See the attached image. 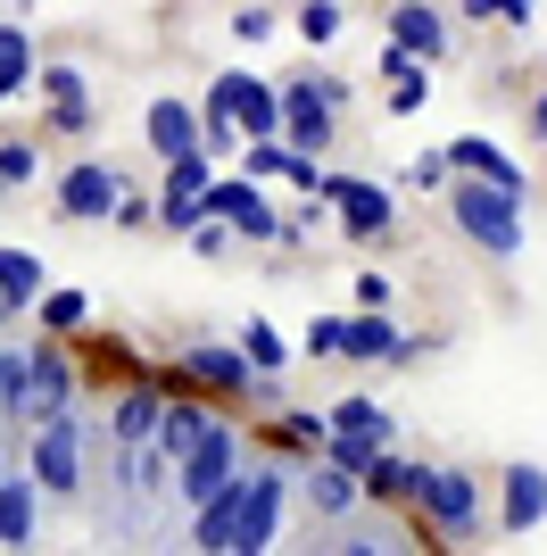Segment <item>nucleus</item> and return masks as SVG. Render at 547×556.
<instances>
[{
  "mask_svg": "<svg viewBox=\"0 0 547 556\" xmlns=\"http://www.w3.org/2000/svg\"><path fill=\"white\" fill-rule=\"evenodd\" d=\"M25 482L42 490V507H75L91 490V424L84 416H50L25 432Z\"/></svg>",
  "mask_w": 547,
  "mask_h": 556,
  "instance_id": "f257e3e1",
  "label": "nucleus"
},
{
  "mask_svg": "<svg viewBox=\"0 0 547 556\" xmlns=\"http://www.w3.org/2000/svg\"><path fill=\"white\" fill-rule=\"evenodd\" d=\"M274 100H282V141L307 150V159H323L332 134H341L348 84H341V75H291V84H274Z\"/></svg>",
  "mask_w": 547,
  "mask_h": 556,
  "instance_id": "f03ea898",
  "label": "nucleus"
},
{
  "mask_svg": "<svg viewBox=\"0 0 547 556\" xmlns=\"http://www.w3.org/2000/svg\"><path fill=\"white\" fill-rule=\"evenodd\" d=\"M448 216H456V232H465L481 257H514L523 250V200H506V191H489V184L448 175Z\"/></svg>",
  "mask_w": 547,
  "mask_h": 556,
  "instance_id": "7ed1b4c3",
  "label": "nucleus"
},
{
  "mask_svg": "<svg viewBox=\"0 0 547 556\" xmlns=\"http://www.w3.org/2000/svg\"><path fill=\"white\" fill-rule=\"evenodd\" d=\"M282 523H291V473H282V465L241 473V515H232V548H225V556H266V548H282Z\"/></svg>",
  "mask_w": 547,
  "mask_h": 556,
  "instance_id": "20e7f679",
  "label": "nucleus"
},
{
  "mask_svg": "<svg viewBox=\"0 0 547 556\" xmlns=\"http://www.w3.org/2000/svg\"><path fill=\"white\" fill-rule=\"evenodd\" d=\"M316 200L341 216V232H348V241H365V250L398 241V200H390L382 184H365V175H323Z\"/></svg>",
  "mask_w": 547,
  "mask_h": 556,
  "instance_id": "39448f33",
  "label": "nucleus"
},
{
  "mask_svg": "<svg viewBox=\"0 0 547 556\" xmlns=\"http://www.w3.org/2000/svg\"><path fill=\"white\" fill-rule=\"evenodd\" d=\"M415 515H423L440 540H456V548H465V540L489 532V490H481L473 473H448V465H440V473H432V498H423Z\"/></svg>",
  "mask_w": 547,
  "mask_h": 556,
  "instance_id": "423d86ee",
  "label": "nucleus"
},
{
  "mask_svg": "<svg viewBox=\"0 0 547 556\" xmlns=\"http://www.w3.org/2000/svg\"><path fill=\"white\" fill-rule=\"evenodd\" d=\"M50 416H75V366H67V341H42L25 349V407H17V432Z\"/></svg>",
  "mask_w": 547,
  "mask_h": 556,
  "instance_id": "0eeeda50",
  "label": "nucleus"
},
{
  "mask_svg": "<svg viewBox=\"0 0 547 556\" xmlns=\"http://www.w3.org/2000/svg\"><path fill=\"white\" fill-rule=\"evenodd\" d=\"M116 191H125V166H109V159H75L59 184H50V200H59V216L67 225H100V216L116 208Z\"/></svg>",
  "mask_w": 547,
  "mask_h": 556,
  "instance_id": "6e6552de",
  "label": "nucleus"
},
{
  "mask_svg": "<svg viewBox=\"0 0 547 556\" xmlns=\"http://www.w3.org/2000/svg\"><path fill=\"white\" fill-rule=\"evenodd\" d=\"M232 473H241V432H232V424L216 416V432H207V441H200L191 457L175 465V482H182V507H207V498H216V490H225Z\"/></svg>",
  "mask_w": 547,
  "mask_h": 556,
  "instance_id": "1a4fd4ad",
  "label": "nucleus"
},
{
  "mask_svg": "<svg viewBox=\"0 0 547 556\" xmlns=\"http://www.w3.org/2000/svg\"><path fill=\"white\" fill-rule=\"evenodd\" d=\"M216 184V159L207 150H191V159H166V191L150 200V216H158L166 232H191L200 225V191Z\"/></svg>",
  "mask_w": 547,
  "mask_h": 556,
  "instance_id": "9d476101",
  "label": "nucleus"
},
{
  "mask_svg": "<svg viewBox=\"0 0 547 556\" xmlns=\"http://www.w3.org/2000/svg\"><path fill=\"white\" fill-rule=\"evenodd\" d=\"M382 34H390V50H407L415 67H432L440 50H448V17H440L432 0H390Z\"/></svg>",
  "mask_w": 547,
  "mask_h": 556,
  "instance_id": "9b49d317",
  "label": "nucleus"
},
{
  "mask_svg": "<svg viewBox=\"0 0 547 556\" xmlns=\"http://www.w3.org/2000/svg\"><path fill=\"white\" fill-rule=\"evenodd\" d=\"M34 540H42V490L25 482V465H9L0 473V548L34 556Z\"/></svg>",
  "mask_w": 547,
  "mask_h": 556,
  "instance_id": "f8f14e48",
  "label": "nucleus"
},
{
  "mask_svg": "<svg viewBox=\"0 0 547 556\" xmlns=\"http://www.w3.org/2000/svg\"><path fill=\"white\" fill-rule=\"evenodd\" d=\"M298 184V191H323V159L291 150V141H241V184Z\"/></svg>",
  "mask_w": 547,
  "mask_h": 556,
  "instance_id": "ddd939ff",
  "label": "nucleus"
},
{
  "mask_svg": "<svg viewBox=\"0 0 547 556\" xmlns=\"http://www.w3.org/2000/svg\"><path fill=\"white\" fill-rule=\"evenodd\" d=\"M448 166L465 175V184H489V191H506V200H523V191H531V175H523L514 159H506L498 141H481V134L448 141Z\"/></svg>",
  "mask_w": 547,
  "mask_h": 556,
  "instance_id": "4468645a",
  "label": "nucleus"
},
{
  "mask_svg": "<svg viewBox=\"0 0 547 556\" xmlns=\"http://www.w3.org/2000/svg\"><path fill=\"white\" fill-rule=\"evenodd\" d=\"M498 532H539L547 523V465H506L498 473Z\"/></svg>",
  "mask_w": 547,
  "mask_h": 556,
  "instance_id": "2eb2a0df",
  "label": "nucleus"
},
{
  "mask_svg": "<svg viewBox=\"0 0 547 556\" xmlns=\"http://www.w3.org/2000/svg\"><path fill=\"white\" fill-rule=\"evenodd\" d=\"M182 374H191V382H207V391H225V399L257 391L250 357H241V349H232V341H191V349H182Z\"/></svg>",
  "mask_w": 547,
  "mask_h": 556,
  "instance_id": "dca6fc26",
  "label": "nucleus"
},
{
  "mask_svg": "<svg viewBox=\"0 0 547 556\" xmlns=\"http://www.w3.org/2000/svg\"><path fill=\"white\" fill-rule=\"evenodd\" d=\"M141 134H150L158 159H191V150H200V109H191V100H150Z\"/></svg>",
  "mask_w": 547,
  "mask_h": 556,
  "instance_id": "f3484780",
  "label": "nucleus"
},
{
  "mask_svg": "<svg viewBox=\"0 0 547 556\" xmlns=\"http://www.w3.org/2000/svg\"><path fill=\"white\" fill-rule=\"evenodd\" d=\"M158 407H166V399L150 391V382H125V391H116V407H109V441H116V448H150Z\"/></svg>",
  "mask_w": 547,
  "mask_h": 556,
  "instance_id": "a211bd4d",
  "label": "nucleus"
},
{
  "mask_svg": "<svg viewBox=\"0 0 547 556\" xmlns=\"http://www.w3.org/2000/svg\"><path fill=\"white\" fill-rule=\"evenodd\" d=\"M291 498H307V507H316L323 523H348V515L365 507V490L348 482V473H332V465H323V457L307 465V482H291Z\"/></svg>",
  "mask_w": 547,
  "mask_h": 556,
  "instance_id": "6ab92c4d",
  "label": "nucleus"
},
{
  "mask_svg": "<svg viewBox=\"0 0 547 556\" xmlns=\"http://www.w3.org/2000/svg\"><path fill=\"white\" fill-rule=\"evenodd\" d=\"M232 515H241V473H232L207 507H191V556H225L232 548Z\"/></svg>",
  "mask_w": 547,
  "mask_h": 556,
  "instance_id": "aec40b11",
  "label": "nucleus"
},
{
  "mask_svg": "<svg viewBox=\"0 0 547 556\" xmlns=\"http://www.w3.org/2000/svg\"><path fill=\"white\" fill-rule=\"evenodd\" d=\"M323 432H365V441H382V448H398V416H390L382 399H332V416H323Z\"/></svg>",
  "mask_w": 547,
  "mask_h": 556,
  "instance_id": "412c9836",
  "label": "nucleus"
},
{
  "mask_svg": "<svg viewBox=\"0 0 547 556\" xmlns=\"http://www.w3.org/2000/svg\"><path fill=\"white\" fill-rule=\"evenodd\" d=\"M42 291H50L42 257H34V250H9V241H0V300H9V307H34Z\"/></svg>",
  "mask_w": 547,
  "mask_h": 556,
  "instance_id": "4be33fe9",
  "label": "nucleus"
},
{
  "mask_svg": "<svg viewBox=\"0 0 547 556\" xmlns=\"http://www.w3.org/2000/svg\"><path fill=\"white\" fill-rule=\"evenodd\" d=\"M390 349H398V325H390V316H341V357H357V366L382 357L390 366Z\"/></svg>",
  "mask_w": 547,
  "mask_h": 556,
  "instance_id": "5701e85b",
  "label": "nucleus"
},
{
  "mask_svg": "<svg viewBox=\"0 0 547 556\" xmlns=\"http://www.w3.org/2000/svg\"><path fill=\"white\" fill-rule=\"evenodd\" d=\"M316 556H407V540L390 532V523H357V515H348V523L323 540Z\"/></svg>",
  "mask_w": 547,
  "mask_h": 556,
  "instance_id": "b1692460",
  "label": "nucleus"
},
{
  "mask_svg": "<svg viewBox=\"0 0 547 556\" xmlns=\"http://www.w3.org/2000/svg\"><path fill=\"white\" fill-rule=\"evenodd\" d=\"M34 316H42L50 341H67V332H84V325H91V291L59 282V291H42V300H34Z\"/></svg>",
  "mask_w": 547,
  "mask_h": 556,
  "instance_id": "393cba45",
  "label": "nucleus"
},
{
  "mask_svg": "<svg viewBox=\"0 0 547 556\" xmlns=\"http://www.w3.org/2000/svg\"><path fill=\"white\" fill-rule=\"evenodd\" d=\"M232 349L250 357V374H257V382H282V366H291V341H282V332L266 325V316H257V325H241V341H232Z\"/></svg>",
  "mask_w": 547,
  "mask_h": 556,
  "instance_id": "a878e982",
  "label": "nucleus"
},
{
  "mask_svg": "<svg viewBox=\"0 0 547 556\" xmlns=\"http://www.w3.org/2000/svg\"><path fill=\"white\" fill-rule=\"evenodd\" d=\"M274 448L316 457V448H323V416H307V407H274Z\"/></svg>",
  "mask_w": 547,
  "mask_h": 556,
  "instance_id": "bb28decb",
  "label": "nucleus"
},
{
  "mask_svg": "<svg viewBox=\"0 0 547 556\" xmlns=\"http://www.w3.org/2000/svg\"><path fill=\"white\" fill-rule=\"evenodd\" d=\"M323 465H332V473H348V482H357L365 465L382 457V441H365V432H323V448H316Z\"/></svg>",
  "mask_w": 547,
  "mask_h": 556,
  "instance_id": "cd10ccee",
  "label": "nucleus"
},
{
  "mask_svg": "<svg viewBox=\"0 0 547 556\" xmlns=\"http://www.w3.org/2000/svg\"><path fill=\"white\" fill-rule=\"evenodd\" d=\"M34 67H42V59H34V34H25V25H0V84H9V92H25V84H34Z\"/></svg>",
  "mask_w": 547,
  "mask_h": 556,
  "instance_id": "c85d7f7f",
  "label": "nucleus"
},
{
  "mask_svg": "<svg viewBox=\"0 0 547 556\" xmlns=\"http://www.w3.org/2000/svg\"><path fill=\"white\" fill-rule=\"evenodd\" d=\"M298 42H307V50H332V42H341V0H298Z\"/></svg>",
  "mask_w": 547,
  "mask_h": 556,
  "instance_id": "c756f323",
  "label": "nucleus"
},
{
  "mask_svg": "<svg viewBox=\"0 0 547 556\" xmlns=\"http://www.w3.org/2000/svg\"><path fill=\"white\" fill-rule=\"evenodd\" d=\"M42 175V141H0V191H25Z\"/></svg>",
  "mask_w": 547,
  "mask_h": 556,
  "instance_id": "7c9ffc66",
  "label": "nucleus"
},
{
  "mask_svg": "<svg viewBox=\"0 0 547 556\" xmlns=\"http://www.w3.org/2000/svg\"><path fill=\"white\" fill-rule=\"evenodd\" d=\"M415 109H432V67H398L390 75V116H415Z\"/></svg>",
  "mask_w": 547,
  "mask_h": 556,
  "instance_id": "2f4dec72",
  "label": "nucleus"
},
{
  "mask_svg": "<svg viewBox=\"0 0 547 556\" xmlns=\"http://www.w3.org/2000/svg\"><path fill=\"white\" fill-rule=\"evenodd\" d=\"M34 84L50 92V109H67V100H91V75H84V67H34Z\"/></svg>",
  "mask_w": 547,
  "mask_h": 556,
  "instance_id": "473e14b6",
  "label": "nucleus"
},
{
  "mask_svg": "<svg viewBox=\"0 0 547 556\" xmlns=\"http://www.w3.org/2000/svg\"><path fill=\"white\" fill-rule=\"evenodd\" d=\"M448 150H423V159H407V191H448Z\"/></svg>",
  "mask_w": 547,
  "mask_h": 556,
  "instance_id": "72a5a7b5",
  "label": "nucleus"
},
{
  "mask_svg": "<svg viewBox=\"0 0 547 556\" xmlns=\"http://www.w3.org/2000/svg\"><path fill=\"white\" fill-rule=\"evenodd\" d=\"M109 225H125V232H141V225H150V191H133V175H125V191H116Z\"/></svg>",
  "mask_w": 547,
  "mask_h": 556,
  "instance_id": "f704fd0d",
  "label": "nucleus"
},
{
  "mask_svg": "<svg viewBox=\"0 0 547 556\" xmlns=\"http://www.w3.org/2000/svg\"><path fill=\"white\" fill-rule=\"evenodd\" d=\"M91 125H100V109H91V100H67V109H50V134H67V141H84Z\"/></svg>",
  "mask_w": 547,
  "mask_h": 556,
  "instance_id": "c9c22d12",
  "label": "nucleus"
},
{
  "mask_svg": "<svg viewBox=\"0 0 547 556\" xmlns=\"http://www.w3.org/2000/svg\"><path fill=\"white\" fill-rule=\"evenodd\" d=\"M432 473H440V465H415V457H398V498H407V507H423V498H432Z\"/></svg>",
  "mask_w": 547,
  "mask_h": 556,
  "instance_id": "e433bc0d",
  "label": "nucleus"
},
{
  "mask_svg": "<svg viewBox=\"0 0 547 556\" xmlns=\"http://www.w3.org/2000/svg\"><path fill=\"white\" fill-rule=\"evenodd\" d=\"M232 42H274V9H232Z\"/></svg>",
  "mask_w": 547,
  "mask_h": 556,
  "instance_id": "4c0bfd02",
  "label": "nucleus"
},
{
  "mask_svg": "<svg viewBox=\"0 0 547 556\" xmlns=\"http://www.w3.org/2000/svg\"><path fill=\"white\" fill-rule=\"evenodd\" d=\"M348 300H357V316H382V307H390V275H357Z\"/></svg>",
  "mask_w": 547,
  "mask_h": 556,
  "instance_id": "58836bf2",
  "label": "nucleus"
},
{
  "mask_svg": "<svg viewBox=\"0 0 547 556\" xmlns=\"http://www.w3.org/2000/svg\"><path fill=\"white\" fill-rule=\"evenodd\" d=\"M307 357H341V316H316V325H307Z\"/></svg>",
  "mask_w": 547,
  "mask_h": 556,
  "instance_id": "ea45409f",
  "label": "nucleus"
},
{
  "mask_svg": "<svg viewBox=\"0 0 547 556\" xmlns=\"http://www.w3.org/2000/svg\"><path fill=\"white\" fill-rule=\"evenodd\" d=\"M182 241H191L200 257H225V250H232V232H225V225H207V216H200L191 232H182Z\"/></svg>",
  "mask_w": 547,
  "mask_h": 556,
  "instance_id": "a19ab883",
  "label": "nucleus"
},
{
  "mask_svg": "<svg viewBox=\"0 0 547 556\" xmlns=\"http://www.w3.org/2000/svg\"><path fill=\"white\" fill-rule=\"evenodd\" d=\"M531 141H547V92L531 100Z\"/></svg>",
  "mask_w": 547,
  "mask_h": 556,
  "instance_id": "79ce46f5",
  "label": "nucleus"
},
{
  "mask_svg": "<svg viewBox=\"0 0 547 556\" xmlns=\"http://www.w3.org/2000/svg\"><path fill=\"white\" fill-rule=\"evenodd\" d=\"M9 465H17V457H9V432H0V473H9Z\"/></svg>",
  "mask_w": 547,
  "mask_h": 556,
  "instance_id": "37998d69",
  "label": "nucleus"
},
{
  "mask_svg": "<svg viewBox=\"0 0 547 556\" xmlns=\"http://www.w3.org/2000/svg\"><path fill=\"white\" fill-rule=\"evenodd\" d=\"M9 316H17V307H9V300H0V325H9Z\"/></svg>",
  "mask_w": 547,
  "mask_h": 556,
  "instance_id": "c03bdc74",
  "label": "nucleus"
},
{
  "mask_svg": "<svg viewBox=\"0 0 547 556\" xmlns=\"http://www.w3.org/2000/svg\"><path fill=\"white\" fill-rule=\"evenodd\" d=\"M9 100H17V92H9V84H0V109H9Z\"/></svg>",
  "mask_w": 547,
  "mask_h": 556,
  "instance_id": "a18cd8bd",
  "label": "nucleus"
},
{
  "mask_svg": "<svg viewBox=\"0 0 547 556\" xmlns=\"http://www.w3.org/2000/svg\"><path fill=\"white\" fill-rule=\"evenodd\" d=\"M531 9H539V0H531Z\"/></svg>",
  "mask_w": 547,
  "mask_h": 556,
  "instance_id": "49530a36",
  "label": "nucleus"
},
{
  "mask_svg": "<svg viewBox=\"0 0 547 556\" xmlns=\"http://www.w3.org/2000/svg\"><path fill=\"white\" fill-rule=\"evenodd\" d=\"M341 9H348V0H341Z\"/></svg>",
  "mask_w": 547,
  "mask_h": 556,
  "instance_id": "de8ad7c7",
  "label": "nucleus"
}]
</instances>
